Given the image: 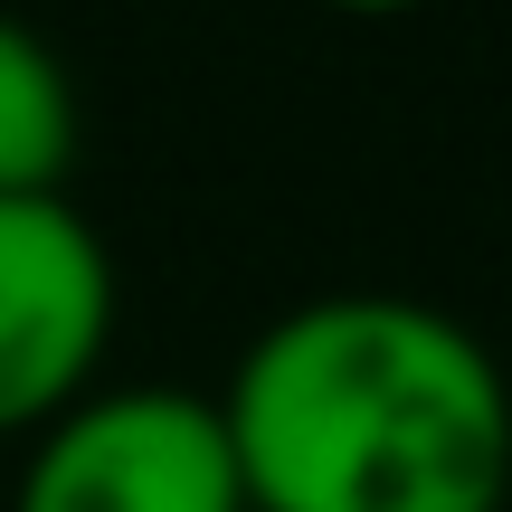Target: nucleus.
Wrapping results in <instances>:
<instances>
[{
  "label": "nucleus",
  "mask_w": 512,
  "mask_h": 512,
  "mask_svg": "<svg viewBox=\"0 0 512 512\" xmlns=\"http://www.w3.org/2000/svg\"><path fill=\"white\" fill-rule=\"evenodd\" d=\"M247 512H503L512 389L437 304L323 294L247 342L219 399Z\"/></svg>",
  "instance_id": "f257e3e1"
},
{
  "label": "nucleus",
  "mask_w": 512,
  "mask_h": 512,
  "mask_svg": "<svg viewBox=\"0 0 512 512\" xmlns=\"http://www.w3.org/2000/svg\"><path fill=\"white\" fill-rule=\"evenodd\" d=\"M19 512H247L219 399L95 389L38 427Z\"/></svg>",
  "instance_id": "f03ea898"
},
{
  "label": "nucleus",
  "mask_w": 512,
  "mask_h": 512,
  "mask_svg": "<svg viewBox=\"0 0 512 512\" xmlns=\"http://www.w3.org/2000/svg\"><path fill=\"white\" fill-rule=\"evenodd\" d=\"M114 323V256L76 200H0V437L86 399Z\"/></svg>",
  "instance_id": "7ed1b4c3"
},
{
  "label": "nucleus",
  "mask_w": 512,
  "mask_h": 512,
  "mask_svg": "<svg viewBox=\"0 0 512 512\" xmlns=\"http://www.w3.org/2000/svg\"><path fill=\"white\" fill-rule=\"evenodd\" d=\"M76 171V86L48 38L0 10V200H67Z\"/></svg>",
  "instance_id": "20e7f679"
},
{
  "label": "nucleus",
  "mask_w": 512,
  "mask_h": 512,
  "mask_svg": "<svg viewBox=\"0 0 512 512\" xmlns=\"http://www.w3.org/2000/svg\"><path fill=\"white\" fill-rule=\"evenodd\" d=\"M332 10H351V19H389V10H418V0H332Z\"/></svg>",
  "instance_id": "39448f33"
}]
</instances>
